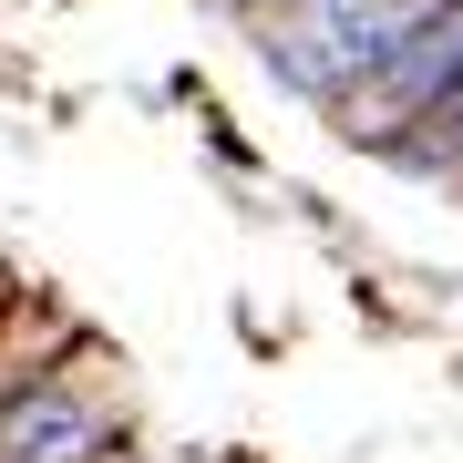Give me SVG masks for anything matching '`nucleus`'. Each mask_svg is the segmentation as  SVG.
I'll return each mask as SVG.
<instances>
[{
	"mask_svg": "<svg viewBox=\"0 0 463 463\" xmlns=\"http://www.w3.org/2000/svg\"><path fill=\"white\" fill-rule=\"evenodd\" d=\"M0 463H134V381L103 361V340L0 392Z\"/></svg>",
	"mask_w": 463,
	"mask_h": 463,
	"instance_id": "1",
	"label": "nucleus"
},
{
	"mask_svg": "<svg viewBox=\"0 0 463 463\" xmlns=\"http://www.w3.org/2000/svg\"><path fill=\"white\" fill-rule=\"evenodd\" d=\"M453 83H463V0H453V11H432L412 42H392V52H381V62H371V72H361V83H350L319 124H330L350 155H371L381 134H402L422 103H443Z\"/></svg>",
	"mask_w": 463,
	"mask_h": 463,
	"instance_id": "2",
	"label": "nucleus"
},
{
	"mask_svg": "<svg viewBox=\"0 0 463 463\" xmlns=\"http://www.w3.org/2000/svg\"><path fill=\"white\" fill-rule=\"evenodd\" d=\"M371 165H392L402 185H422V196H463V83L443 103H422L402 134H381Z\"/></svg>",
	"mask_w": 463,
	"mask_h": 463,
	"instance_id": "3",
	"label": "nucleus"
},
{
	"mask_svg": "<svg viewBox=\"0 0 463 463\" xmlns=\"http://www.w3.org/2000/svg\"><path fill=\"white\" fill-rule=\"evenodd\" d=\"M93 330L62 309V298H32L21 288V309L0 319V392H21V381H42V371H62L72 350H83Z\"/></svg>",
	"mask_w": 463,
	"mask_h": 463,
	"instance_id": "4",
	"label": "nucleus"
},
{
	"mask_svg": "<svg viewBox=\"0 0 463 463\" xmlns=\"http://www.w3.org/2000/svg\"><path fill=\"white\" fill-rule=\"evenodd\" d=\"M206 155H216L227 175H258V145H248V134H237L227 114H206Z\"/></svg>",
	"mask_w": 463,
	"mask_h": 463,
	"instance_id": "5",
	"label": "nucleus"
},
{
	"mask_svg": "<svg viewBox=\"0 0 463 463\" xmlns=\"http://www.w3.org/2000/svg\"><path fill=\"white\" fill-rule=\"evenodd\" d=\"M309 11H350V0H258L237 32H268V21H309Z\"/></svg>",
	"mask_w": 463,
	"mask_h": 463,
	"instance_id": "6",
	"label": "nucleus"
},
{
	"mask_svg": "<svg viewBox=\"0 0 463 463\" xmlns=\"http://www.w3.org/2000/svg\"><path fill=\"white\" fill-rule=\"evenodd\" d=\"M11 309H21V268L0 258V319H11Z\"/></svg>",
	"mask_w": 463,
	"mask_h": 463,
	"instance_id": "7",
	"label": "nucleus"
},
{
	"mask_svg": "<svg viewBox=\"0 0 463 463\" xmlns=\"http://www.w3.org/2000/svg\"><path fill=\"white\" fill-rule=\"evenodd\" d=\"M206 11H216V21H248V11H258V0H206Z\"/></svg>",
	"mask_w": 463,
	"mask_h": 463,
	"instance_id": "8",
	"label": "nucleus"
}]
</instances>
